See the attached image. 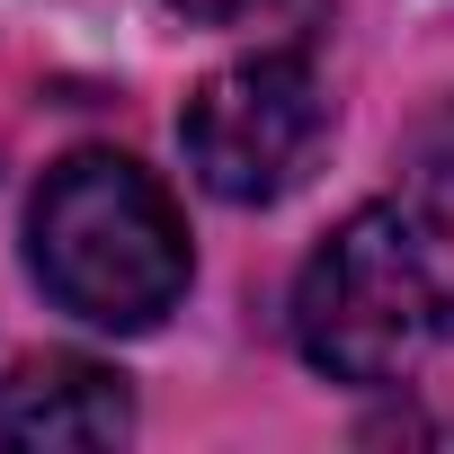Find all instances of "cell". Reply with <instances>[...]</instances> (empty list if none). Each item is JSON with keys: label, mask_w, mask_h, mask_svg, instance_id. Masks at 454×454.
<instances>
[{"label": "cell", "mask_w": 454, "mask_h": 454, "mask_svg": "<svg viewBox=\"0 0 454 454\" xmlns=\"http://www.w3.org/2000/svg\"><path fill=\"white\" fill-rule=\"evenodd\" d=\"M454 321V241L419 205H356L294 277V339L330 383H401Z\"/></svg>", "instance_id": "6da1fadb"}, {"label": "cell", "mask_w": 454, "mask_h": 454, "mask_svg": "<svg viewBox=\"0 0 454 454\" xmlns=\"http://www.w3.org/2000/svg\"><path fill=\"white\" fill-rule=\"evenodd\" d=\"M169 10H187V19H232V10H250V0H169Z\"/></svg>", "instance_id": "5b68a950"}, {"label": "cell", "mask_w": 454, "mask_h": 454, "mask_svg": "<svg viewBox=\"0 0 454 454\" xmlns=\"http://www.w3.org/2000/svg\"><path fill=\"white\" fill-rule=\"evenodd\" d=\"M330 134V98L312 81L303 54H241L196 81L187 116H178V143H187V169L223 196V205H268L286 196L312 152Z\"/></svg>", "instance_id": "3957f363"}, {"label": "cell", "mask_w": 454, "mask_h": 454, "mask_svg": "<svg viewBox=\"0 0 454 454\" xmlns=\"http://www.w3.org/2000/svg\"><path fill=\"white\" fill-rule=\"evenodd\" d=\"M27 259L72 321L116 339L152 330L187 294V232L160 178L125 152H72L45 169L27 205Z\"/></svg>", "instance_id": "7a4b0ae2"}, {"label": "cell", "mask_w": 454, "mask_h": 454, "mask_svg": "<svg viewBox=\"0 0 454 454\" xmlns=\"http://www.w3.org/2000/svg\"><path fill=\"white\" fill-rule=\"evenodd\" d=\"M134 436V392L90 356H27L0 383V445L10 454H98Z\"/></svg>", "instance_id": "277c9868"}]
</instances>
